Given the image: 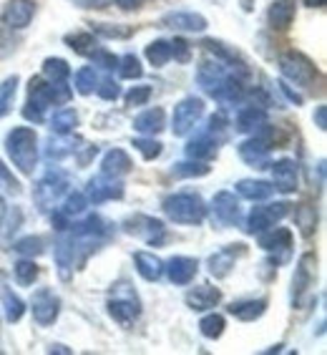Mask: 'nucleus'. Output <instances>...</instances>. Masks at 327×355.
<instances>
[{
    "label": "nucleus",
    "instance_id": "nucleus-28",
    "mask_svg": "<svg viewBox=\"0 0 327 355\" xmlns=\"http://www.w3.org/2000/svg\"><path fill=\"white\" fill-rule=\"evenodd\" d=\"M197 76H199V83H202V89L209 91V94H211V91L217 89L219 83L224 81V78L229 73H227L224 63H222V61H214V63L204 61L202 66H199V73Z\"/></svg>",
    "mask_w": 327,
    "mask_h": 355
},
{
    "label": "nucleus",
    "instance_id": "nucleus-55",
    "mask_svg": "<svg viewBox=\"0 0 327 355\" xmlns=\"http://www.w3.org/2000/svg\"><path fill=\"white\" fill-rule=\"evenodd\" d=\"M43 106H38L35 101H28L26 103V109H23V116L28 119V121H33V123H41L43 121Z\"/></svg>",
    "mask_w": 327,
    "mask_h": 355
},
{
    "label": "nucleus",
    "instance_id": "nucleus-63",
    "mask_svg": "<svg viewBox=\"0 0 327 355\" xmlns=\"http://www.w3.org/2000/svg\"><path fill=\"white\" fill-rule=\"evenodd\" d=\"M305 3L310 8H322V6H325V0H305Z\"/></svg>",
    "mask_w": 327,
    "mask_h": 355
},
{
    "label": "nucleus",
    "instance_id": "nucleus-3",
    "mask_svg": "<svg viewBox=\"0 0 327 355\" xmlns=\"http://www.w3.org/2000/svg\"><path fill=\"white\" fill-rule=\"evenodd\" d=\"M280 71L287 81L297 83V86H302V89H312L315 78H317L315 63L310 61L307 55L294 53V51H290V53H285L280 58Z\"/></svg>",
    "mask_w": 327,
    "mask_h": 355
},
{
    "label": "nucleus",
    "instance_id": "nucleus-13",
    "mask_svg": "<svg viewBox=\"0 0 327 355\" xmlns=\"http://www.w3.org/2000/svg\"><path fill=\"white\" fill-rule=\"evenodd\" d=\"M272 169V187L280 189L282 194H292L297 189V164L292 159H280V162H269Z\"/></svg>",
    "mask_w": 327,
    "mask_h": 355
},
{
    "label": "nucleus",
    "instance_id": "nucleus-26",
    "mask_svg": "<svg viewBox=\"0 0 327 355\" xmlns=\"http://www.w3.org/2000/svg\"><path fill=\"white\" fill-rule=\"evenodd\" d=\"M166 126V116H164V109H146L143 114H139L134 119V129L139 134H146V137H154Z\"/></svg>",
    "mask_w": 327,
    "mask_h": 355
},
{
    "label": "nucleus",
    "instance_id": "nucleus-56",
    "mask_svg": "<svg viewBox=\"0 0 327 355\" xmlns=\"http://www.w3.org/2000/svg\"><path fill=\"white\" fill-rule=\"evenodd\" d=\"M51 225L58 230V232H63L66 227H69V214H63V212H55L53 217H51Z\"/></svg>",
    "mask_w": 327,
    "mask_h": 355
},
{
    "label": "nucleus",
    "instance_id": "nucleus-45",
    "mask_svg": "<svg viewBox=\"0 0 327 355\" xmlns=\"http://www.w3.org/2000/svg\"><path fill=\"white\" fill-rule=\"evenodd\" d=\"M202 46L209 51V53H214L219 58V61H224V63H234V61H239V55H237V51H232V48H227L222 41H214V38H206Z\"/></svg>",
    "mask_w": 327,
    "mask_h": 355
},
{
    "label": "nucleus",
    "instance_id": "nucleus-51",
    "mask_svg": "<svg viewBox=\"0 0 327 355\" xmlns=\"http://www.w3.org/2000/svg\"><path fill=\"white\" fill-rule=\"evenodd\" d=\"M96 91H98L103 101H116L118 96H121V89H118V83L114 78H103L101 83H96Z\"/></svg>",
    "mask_w": 327,
    "mask_h": 355
},
{
    "label": "nucleus",
    "instance_id": "nucleus-37",
    "mask_svg": "<svg viewBox=\"0 0 327 355\" xmlns=\"http://www.w3.org/2000/svg\"><path fill=\"white\" fill-rule=\"evenodd\" d=\"M15 91H18V76H8L6 81L0 83V116H6L8 111L13 109Z\"/></svg>",
    "mask_w": 327,
    "mask_h": 355
},
{
    "label": "nucleus",
    "instance_id": "nucleus-5",
    "mask_svg": "<svg viewBox=\"0 0 327 355\" xmlns=\"http://www.w3.org/2000/svg\"><path fill=\"white\" fill-rule=\"evenodd\" d=\"M204 116V101L202 98H184V101L177 103V109H174V116H171V131H174V137H186L194 126L199 123V119Z\"/></svg>",
    "mask_w": 327,
    "mask_h": 355
},
{
    "label": "nucleus",
    "instance_id": "nucleus-41",
    "mask_svg": "<svg viewBox=\"0 0 327 355\" xmlns=\"http://www.w3.org/2000/svg\"><path fill=\"white\" fill-rule=\"evenodd\" d=\"M13 272H15L18 285L28 287V285H33L35 277H38V265H35L33 260H21V262H15Z\"/></svg>",
    "mask_w": 327,
    "mask_h": 355
},
{
    "label": "nucleus",
    "instance_id": "nucleus-4",
    "mask_svg": "<svg viewBox=\"0 0 327 355\" xmlns=\"http://www.w3.org/2000/svg\"><path fill=\"white\" fill-rule=\"evenodd\" d=\"M69 191V177L63 174L61 169H51L46 174V177L38 182V187H35V205L41 207L43 212L46 209H53L58 202H61V197Z\"/></svg>",
    "mask_w": 327,
    "mask_h": 355
},
{
    "label": "nucleus",
    "instance_id": "nucleus-27",
    "mask_svg": "<svg viewBox=\"0 0 327 355\" xmlns=\"http://www.w3.org/2000/svg\"><path fill=\"white\" fill-rule=\"evenodd\" d=\"M134 265H136V272L146 282H157L164 275V262L151 252H136L134 254Z\"/></svg>",
    "mask_w": 327,
    "mask_h": 355
},
{
    "label": "nucleus",
    "instance_id": "nucleus-52",
    "mask_svg": "<svg viewBox=\"0 0 327 355\" xmlns=\"http://www.w3.org/2000/svg\"><path fill=\"white\" fill-rule=\"evenodd\" d=\"M151 98V86H134L126 94V106H143Z\"/></svg>",
    "mask_w": 327,
    "mask_h": 355
},
{
    "label": "nucleus",
    "instance_id": "nucleus-36",
    "mask_svg": "<svg viewBox=\"0 0 327 355\" xmlns=\"http://www.w3.org/2000/svg\"><path fill=\"white\" fill-rule=\"evenodd\" d=\"M43 76L51 83H63L71 76V66L63 58H46L43 61Z\"/></svg>",
    "mask_w": 327,
    "mask_h": 355
},
{
    "label": "nucleus",
    "instance_id": "nucleus-20",
    "mask_svg": "<svg viewBox=\"0 0 327 355\" xmlns=\"http://www.w3.org/2000/svg\"><path fill=\"white\" fill-rule=\"evenodd\" d=\"M239 250H232V247H224V250H219L209 257V275L211 277H217V280H224L227 275L234 270V262H237V254H245L242 247L245 245H237Z\"/></svg>",
    "mask_w": 327,
    "mask_h": 355
},
{
    "label": "nucleus",
    "instance_id": "nucleus-30",
    "mask_svg": "<svg viewBox=\"0 0 327 355\" xmlns=\"http://www.w3.org/2000/svg\"><path fill=\"white\" fill-rule=\"evenodd\" d=\"M267 123V111L262 106H247V109L239 111L237 116V131L242 134H254L259 126Z\"/></svg>",
    "mask_w": 327,
    "mask_h": 355
},
{
    "label": "nucleus",
    "instance_id": "nucleus-58",
    "mask_svg": "<svg viewBox=\"0 0 327 355\" xmlns=\"http://www.w3.org/2000/svg\"><path fill=\"white\" fill-rule=\"evenodd\" d=\"M315 123H317L320 131L327 129V106H317V111H315Z\"/></svg>",
    "mask_w": 327,
    "mask_h": 355
},
{
    "label": "nucleus",
    "instance_id": "nucleus-46",
    "mask_svg": "<svg viewBox=\"0 0 327 355\" xmlns=\"http://www.w3.org/2000/svg\"><path fill=\"white\" fill-rule=\"evenodd\" d=\"M118 73H121V78H141L143 76V69H141V63H139L136 55H123V58H118Z\"/></svg>",
    "mask_w": 327,
    "mask_h": 355
},
{
    "label": "nucleus",
    "instance_id": "nucleus-18",
    "mask_svg": "<svg viewBox=\"0 0 327 355\" xmlns=\"http://www.w3.org/2000/svg\"><path fill=\"white\" fill-rule=\"evenodd\" d=\"M69 227L73 239H96L98 242V239H103L109 234V222L103 217H98V214H91L83 222H78V225H69Z\"/></svg>",
    "mask_w": 327,
    "mask_h": 355
},
{
    "label": "nucleus",
    "instance_id": "nucleus-19",
    "mask_svg": "<svg viewBox=\"0 0 327 355\" xmlns=\"http://www.w3.org/2000/svg\"><path fill=\"white\" fill-rule=\"evenodd\" d=\"M164 270H166V275H169V280L174 285H189L199 272V262L194 257H174Z\"/></svg>",
    "mask_w": 327,
    "mask_h": 355
},
{
    "label": "nucleus",
    "instance_id": "nucleus-1",
    "mask_svg": "<svg viewBox=\"0 0 327 355\" xmlns=\"http://www.w3.org/2000/svg\"><path fill=\"white\" fill-rule=\"evenodd\" d=\"M6 149L21 174H33L35 164H38V137L33 129H28V126L13 129L6 137Z\"/></svg>",
    "mask_w": 327,
    "mask_h": 355
},
{
    "label": "nucleus",
    "instance_id": "nucleus-54",
    "mask_svg": "<svg viewBox=\"0 0 327 355\" xmlns=\"http://www.w3.org/2000/svg\"><path fill=\"white\" fill-rule=\"evenodd\" d=\"M171 48V58H177V61H189V43L184 38H174L169 41Z\"/></svg>",
    "mask_w": 327,
    "mask_h": 355
},
{
    "label": "nucleus",
    "instance_id": "nucleus-29",
    "mask_svg": "<svg viewBox=\"0 0 327 355\" xmlns=\"http://www.w3.org/2000/svg\"><path fill=\"white\" fill-rule=\"evenodd\" d=\"M186 157L189 159H199V162H206V159L217 157V139L211 134H202V137L191 139L186 144Z\"/></svg>",
    "mask_w": 327,
    "mask_h": 355
},
{
    "label": "nucleus",
    "instance_id": "nucleus-47",
    "mask_svg": "<svg viewBox=\"0 0 327 355\" xmlns=\"http://www.w3.org/2000/svg\"><path fill=\"white\" fill-rule=\"evenodd\" d=\"M96 83H98V78H96L94 69H81L78 73H76V91H78L81 96L94 94Z\"/></svg>",
    "mask_w": 327,
    "mask_h": 355
},
{
    "label": "nucleus",
    "instance_id": "nucleus-57",
    "mask_svg": "<svg viewBox=\"0 0 327 355\" xmlns=\"http://www.w3.org/2000/svg\"><path fill=\"white\" fill-rule=\"evenodd\" d=\"M280 89H282V94H285L287 98H290V101L297 103V106H300V103H302V96L297 94V91L290 89V83H287V81H280Z\"/></svg>",
    "mask_w": 327,
    "mask_h": 355
},
{
    "label": "nucleus",
    "instance_id": "nucleus-43",
    "mask_svg": "<svg viewBox=\"0 0 327 355\" xmlns=\"http://www.w3.org/2000/svg\"><path fill=\"white\" fill-rule=\"evenodd\" d=\"M199 330H202L204 338H211V340H214V338H219V335L224 333V318L217 313L206 315V318H202V322H199Z\"/></svg>",
    "mask_w": 327,
    "mask_h": 355
},
{
    "label": "nucleus",
    "instance_id": "nucleus-17",
    "mask_svg": "<svg viewBox=\"0 0 327 355\" xmlns=\"http://www.w3.org/2000/svg\"><path fill=\"white\" fill-rule=\"evenodd\" d=\"M164 28H174V31H186V33H202L206 28V18L199 13H166L161 18Z\"/></svg>",
    "mask_w": 327,
    "mask_h": 355
},
{
    "label": "nucleus",
    "instance_id": "nucleus-35",
    "mask_svg": "<svg viewBox=\"0 0 327 355\" xmlns=\"http://www.w3.org/2000/svg\"><path fill=\"white\" fill-rule=\"evenodd\" d=\"M76 126H78V114L73 109L55 111L53 116H51V131L53 134H71Z\"/></svg>",
    "mask_w": 327,
    "mask_h": 355
},
{
    "label": "nucleus",
    "instance_id": "nucleus-24",
    "mask_svg": "<svg viewBox=\"0 0 327 355\" xmlns=\"http://www.w3.org/2000/svg\"><path fill=\"white\" fill-rule=\"evenodd\" d=\"M73 260H76L73 237L58 239V245H55V265H58V277H61V280H71V267H73Z\"/></svg>",
    "mask_w": 327,
    "mask_h": 355
},
{
    "label": "nucleus",
    "instance_id": "nucleus-11",
    "mask_svg": "<svg viewBox=\"0 0 327 355\" xmlns=\"http://www.w3.org/2000/svg\"><path fill=\"white\" fill-rule=\"evenodd\" d=\"M211 207H214V214L224 227H237L242 222V207H239V199L232 191H217Z\"/></svg>",
    "mask_w": 327,
    "mask_h": 355
},
{
    "label": "nucleus",
    "instance_id": "nucleus-15",
    "mask_svg": "<svg viewBox=\"0 0 327 355\" xmlns=\"http://www.w3.org/2000/svg\"><path fill=\"white\" fill-rule=\"evenodd\" d=\"M131 171V159L123 149H111L101 162V177L118 182L121 177H126Z\"/></svg>",
    "mask_w": 327,
    "mask_h": 355
},
{
    "label": "nucleus",
    "instance_id": "nucleus-12",
    "mask_svg": "<svg viewBox=\"0 0 327 355\" xmlns=\"http://www.w3.org/2000/svg\"><path fill=\"white\" fill-rule=\"evenodd\" d=\"M269 149H272V146L262 137H252L239 144V159H242L245 164L254 166V169H267V166H269Z\"/></svg>",
    "mask_w": 327,
    "mask_h": 355
},
{
    "label": "nucleus",
    "instance_id": "nucleus-60",
    "mask_svg": "<svg viewBox=\"0 0 327 355\" xmlns=\"http://www.w3.org/2000/svg\"><path fill=\"white\" fill-rule=\"evenodd\" d=\"M0 179H3V182H8V189L18 191V182H15L13 177H8V171H6V166H3V164H0Z\"/></svg>",
    "mask_w": 327,
    "mask_h": 355
},
{
    "label": "nucleus",
    "instance_id": "nucleus-10",
    "mask_svg": "<svg viewBox=\"0 0 327 355\" xmlns=\"http://www.w3.org/2000/svg\"><path fill=\"white\" fill-rule=\"evenodd\" d=\"M58 313H61V300H58L48 287H41V290L33 295L35 322H38V325H53Z\"/></svg>",
    "mask_w": 327,
    "mask_h": 355
},
{
    "label": "nucleus",
    "instance_id": "nucleus-49",
    "mask_svg": "<svg viewBox=\"0 0 327 355\" xmlns=\"http://www.w3.org/2000/svg\"><path fill=\"white\" fill-rule=\"evenodd\" d=\"M94 31L103 38H129L131 35L129 26H111V23H94Z\"/></svg>",
    "mask_w": 327,
    "mask_h": 355
},
{
    "label": "nucleus",
    "instance_id": "nucleus-59",
    "mask_svg": "<svg viewBox=\"0 0 327 355\" xmlns=\"http://www.w3.org/2000/svg\"><path fill=\"white\" fill-rule=\"evenodd\" d=\"M143 0H116V6L123 8V10H136V8H141Z\"/></svg>",
    "mask_w": 327,
    "mask_h": 355
},
{
    "label": "nucleus",
    "instance_id": "nucleus-64",
    "mask_svg": "<svg viewBox=\"0 0 327 355\" xmlns=\"http://www.w3.org/2000/svg\"><path fill=\"white\" fill-rule=\"evenodd\" d=\"M73 3H78V6H83V8H89V0H73Z\"/></svg>",
    "mask_w": 327,
    "mask_h": 355
},
{
    "label": "nucleus",
    "instance_id": "nucleus-9",
    "mask_svg": "<svg viewBox=\"0 0 327 355\" xmlns=\"http://www.w3.org/2000/svg\"><path fill=\"white\" fill-rule=\"evenodd\" d=\"M109 315L114 318V320L118 322V325H131V322L136 320L139 315H141V305H139V297L136 293H131V290H126L123 295H111L109 300Z\"/></svg>",
    "mask_w": 327,
    "mask_h": 355
},
{
    "label": "nucleus",
    "instance_id": "nucleus-7",
    "mask_svg": "<svg viewBox=\"0 0 327 355\" xmlns=\"http://www.w3.org/2000/svg\"><path fill=\"white\" fill-rule=\"evenodd\" d=\"M123 232L131 234V237L143 239L146 245H159L166 237V230H164V222L154 217H146V214H134L123 222Z\"/></svg>",
    "mask_w": 327,
    "mask_h": 355
},
{
    "label": "nucleus",
    "instance_id": "nucleus-32",
    "mask_svg": "<svg viewBox=\"0 0 327 355\" xmlns=\"http://www.w3.org/2000/svg\"><path fill=\"white\" fill-rule=\"evenodd\" d=\"M211 96H214L219 103H224V106H234V103H239L242 98H245V91H242V83L232 81V78L227 76L224 81L219 83L214 91H211Z\"/></svg>",
    "mask_w": 327,
    "mask_h": 355
},
{
    "label": "nucleus",
    "instance_id": "nucleus-38",
    "mask_svg": "<svg viewBox=\"0 0 327 355\" xmlns=\"http://www.w3.org/2000/svg\"><path fill=\"white\" fill-rule=\"evenodd\" d=\"M146 58H149L151 66H157L161 69L164 63H169L171 58V48H169V41H154L146 46Z\"/></svg>",
    "mask_w": 327,
    "mask_h": 355
},
{
    "label": "nucleus",
    "instance_id": "nucleus-48",
    "mask_svg": "<svg viewBox=\"0 0 327 355\" xmlns=\"http://www.w3.org/2000/svg\"><path fill=\"white\" fill-rule=\"evenodd\" d=\"M15 252L28 254V257H38V254L46 252V247H43L41 237H23L15 242Z\"/></svg>",
    "mask_w": 327,
    "mask_h": 355
},
{
    "label": "nucleus",
    "instance_id": "nucleus-23",
    "mask_svg": "<svg viewBox=\"0 0 327 355\" xmlns=\"http://www.w3.org/2000/svg\"><path fill=\"white\" fill-rule=\"evenodd\" d=\"M292 245V232L285 227H269L265 232H259V247L267 252H277V250H290Z\"/></svg>",
    "mask_w": 327,
    "mask_h": 355
},
{
    "label": "nucleus",
    "instance_id": "nucleus-22",
    "mask_svg": "<svg viewBox=\"0 0 327 355\" xmlns=\"http://www.w3.org/2000/svg\"><path fill=\"white\" fill-rule=\"evenodd\" d=\"M267 18L274 31H287L294 21V0H274L267 10Z\"/></svg>",
    "mask_w": 327,
    "mask_h": 355
},
{
    "label": "nucleus",
    "instance_id": "nucleus-16",
    "mask_svg": "<svg viewBox=\"0 0 327 355\" xmlns=\"http://www.w3.org/2000/svg\"><path fill=\"white\" fill-rule=\"evenodd\" d=\"M186 305L191 310H197V313H204V310L217 308L219 300H222V293H219L217 287L211 285H199V287H191L189 293H186Z\"/></svg>",
    "mask_w": 327,
    "mask_h": 355
},
{
    "label": "nucleus",
    "instance_id": "nucleus-31",
    "mask_svg": "<svg viewBox=\"0 0 327 355\" xmlns=\"http://www.w3.org/2000/svg\"><path fill=\"white\" fill-rule=\"evenodd\" d=\"M267 310V300L265 297H259V300H242V302H232L229 305V313L242 322H252L257 318H262Z\"/></svg>",
    "mask_w": 327,
    "mask_h": 355
},
{
    "label": "nucleus",
    "instance_id": "nucleus-42",
    "mask_svg": "<svg viewBox=\"0 0 327 355\" xmlns=\"http://www.w3.org/2000/svg\"><path fill=\"white\" fill-rule=\"evenodd\" d=\"M66 43H69L78 55H91L96 51V41L91 33H71V35H66Z\"/></svg>",
    "mask_w": 327,
    "mask_h": 355
},
{
    "label": "nucleus",
    "instance_id": "nucleus-44",
    "mask_svg": "<svg viewBox=\"0 0 327 355\" xmlns=\"http://www.w3.org/2000/svg\"><path fill=\"white\" fill-rule=\"evenodd\" d=\"M134 149H136L146 162H154V159L161 154V144L151 137H141V139H134Z\"/></svg>",
    "mask_w": 327,
    "mask_h": 355
},
{
    "label": "nucleus",
    "instance_id": "nucleus-53",
    "mask_svg": "<svg viewBox=\"0 0 327 355\" xmlns=\"http://www.w3.org/2000/svg\"><path fill=\"white\" fill-rule=\"evenodd\" d=\"M91 58H94V63H98L101 69L111 71V69H116L118 66V58L114 53H109V51H94L91 53Z\"/></svg>",
    "mask_w": 327,
    "mask_h": 355
},
{
    "label": "nucleus",
    "instance_id": "nucleus-8",
    "mask_svg": "<svg viewBox=\"0 0 327 355\" xmlns=\"http://www.w3.org/2000/svg\"><path fill=\"white\" fill-rule=\"evenodd\" d=\"M315 275H317V257L312 252H307L297 262V270H294L292 277V302L294 305H302L305 295L310 293V287L315 285Z\"/></svg>",
    "mask_w": 327,
    "mask_h": 355
},
{
    "label": "nucleus",
    "instance_id": "nucleus-21",
    "mask_svg": "<svg viewBox=\"0 0 327 355\" xmlns=\"http://www.w3.org/2000/svg\"><path fill=\"white\" fill-rule=\"evenodd\" d=\"M123 197V189L121 184L116 182H111V179H91L89 187H86V199H91L94 205H101L106 199H121Z\"/></svg>",
    "mask_w": 327,
    "mask_h": 355
},
{
    "label": "nucleus",
    "instance_id": "nucleus-6",
    "mask_svg": "<svg viewBox=\"0 0 327 355\" xmlns=\"http://www.w3.org/2000/svg\"><path fill=\"white\" fill-rule=\"evenodd\" d=\"M290 214V205L287 202H274V205H265V207H254L249 217H247V234H259L274 227L282 217Z\"/></svg>",
    "mask_w": 327,
    "mask_h": 355
},
{
    "label": "nucleus",
    "instance_id": "nucleus-40",
    "mask_svg": "<svg viewBox=\"0 0 327 355\" xmlns=\"http://www.w3.org/2000/svg\"><path fill=\"white\" fill-rule=\"evenodd\" d=\"M171 171H174L177 177H204V174H209V166H206V162L189 159V162H179V164H174Z\"/></svg>",
    "mask_w": 327,
    "mask_h": 355
},
{
    "label": "nucleus",
    "instance_id": "nucleus-14",
    "mask_svg": "<svg viewBox=\"0 0 327 355\" xmlns=\"http://www.w3.org/2000/svg\"><path fill=\"white\" fill-rule=\"evenodd\" d=\"M35 3L33 0H10L3 10V23L8 28H26L28 23L33 21Z\"/></svg>",
    "mask_w": 327,
    "mask_h": 355
},
{
    "label": "nucleus",
    "instance_id": "nucleus-2",
    "mask_svg": "<svg viewBox=\"0 0 327 355\" xmlns=\"http://www.w3.org/2000/svg\"><path fill=\"white\" fill-rule=\"evenodd\" d=\"M161 209L171 222H179V225H202L206 217V205L199 194H191V191H179L166 197L161 202Z\"/></svg>",
    "mask_w": 327,
    "mask_h": 355
},
{
    "label": "nucleus",
    "instance_id": "nucleus-62",
    "mask_svg": "<svg viewBox=\"0 0 327 355\" xmlns=\"http://www.w3.org/2000/svg\"><path fill=\"white\" fill-rule=\"evenodd\" d=\"M48 353H66V355H69L71 350L66 348V345H51V348H48Z\"/></svg>",
    "mask_w": 327,
    "mask_h": 355
},
{
    "label": "nucleus",
    "instance_id": "nucleus-50",
    "mask_svg": "<svg viewBox=\"0 0 327 355\" xmlns=\"http://www.w3.org/2000/svg\"><path fill=\"white\" fill-rule=\"evenodd\" d=\"M89 207V199H86V194H81V191H76V194H69L66 197V202H63V214H81L83 209Z\"/></svg>",
    "mask_w": 327,
    "mask_h": 355
},
{
    "label": "nucleus",
    "instance_id": "nucleus-33",
    "mask_svg": "<svg viewBox=\"0 0 327 355\" xmlns=\"http://www.w3.org/2000/svg\"><path fill=\"white\" fill-rule=\"evenodd\" d=\"M61 139H51L46 144V157L48 159H63V157H71L73 151H78L76 144H81V139H71L69 134H58Z\"/></svg>",
    "mask_w": 327,
    "mask_h": 355
},
{
    "label": "nucleus",
    "instance_id": "nucleus-25",
    "mask_svg": "<svg viewBox=\"0 0 327 355\" xmlns=\"http://www.w3.org/2000/svg\"><path fill=\"white\" fill-rule=\"evenodd\" d=\"M237 191L239 197L252 199V202H265L274 194V187L269 182H262V179H239Z\"/></svg>",
    "mask_w": 327,
    "mask_h": 355
},
{
    "label": "nucleus",
    "instance_id": "nucleus-39",
    "mask_svg": "<svg viewBox=\"0 0 327 355\" xmlns=\"http://www.w3.org/2000/svg\"><path fill=\"white\" fill-rule=\"evenodd\" d=\"M294 219H297V227H300V232L305 234V237H310V234L317 230V212H315V207L302 205L300 209L294 212Z\"/></svg>",
    "mask_w": 327,
    "mask_h": 355
},
{
    "label": "nucleus",
    "instance_id": "nucleus-61",
    "mask_svg": "<svg viewBox=\"0 0 327 355\" xmlns=\"http://www.w3.org/2000/svg\"><path fill=\"white\" fill-rule=\"evenodd\" d=\"M6 214H8V205H6V199L0 197V230H3V222H6Z\"/></svg>",
    "mask_w": 327,
    "mask_h": 355
},
{
    "label": "nucleus",
    "instance_id": "nucleus-34",
    "mask_svg": "<svg viewBox=\"0 0 327 355\" xmlns=\"http://www.w3.org/2000/svg\"><path fill=\"white\" fill-rule=\"evenodd\" d=\"M0 300H3V308H6V320L8 322L21 320L23 313H26V302H23L18 295H13L8 287H3V290H0Z\"/></svg>",
    "mask_w": 327,
    "mask_h": 355
}]
</instances>
